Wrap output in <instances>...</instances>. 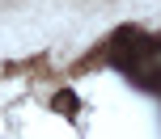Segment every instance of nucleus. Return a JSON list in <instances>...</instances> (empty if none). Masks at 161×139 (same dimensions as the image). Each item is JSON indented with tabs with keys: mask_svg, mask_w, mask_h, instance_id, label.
<instances>
[{
	"mask_svg": "<svg viewBox=\"0 0 161 139\" xmlns=\"http://www.w3.org/2000/svg\"><path fill=\"white\" fill-rule=\"evenodd\" d=\"M55 106H64L68 114H72V110H76V97H72V93H59V97H55Z\"/></svg>",
	"mask_w": 161,
	"mask_h": 139,
	"instance_id": "f257e3e1",
	"label": "nucleus"
}]
</instances>
